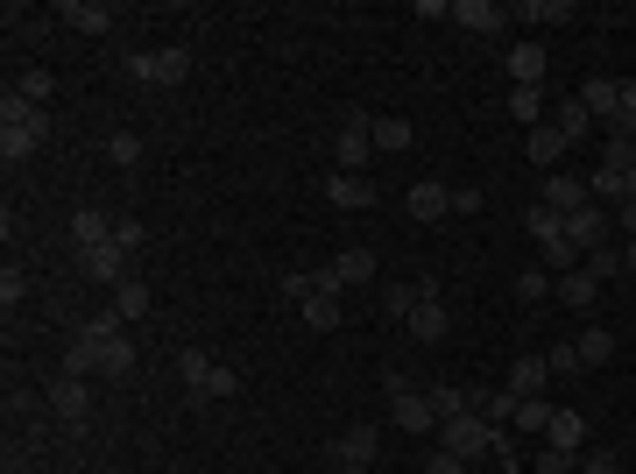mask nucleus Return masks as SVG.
Returning <instances> with one entry per match:
<instances>
[{
    "mask_svg": "<svg viewBox=\"0 0 636 474\" xmlns=\"http://www.w3.org/2000/svg\"><path fill=\"white\" fill-rule=\"evenodd\" d=\"M177 376H185V390H191V396H234V390H240L234 368H220V362H212V354H199V347L177 354Z\"/></svg>",
    "mask_w": 636,
    "mask_h": 474,
    "instance_id": "obj_3",
    "label": "nucleus"
},
{
    "mask_svg": "<svg viewBox=\"0 0 636 474\" xmlns=\"http://www.w3.org/2000/svg\"><path fill=\"white\" fill-rule=\"evenodd\" d=\"M623 270H629V276H636V241H629V248H623Z\"/></svg>",
    "mask_w": 636,
    "mask_h": 474,
    "instance_id": "obj_49",
    "label": "nucleus"
},
{
    "mask_svg": "<svg viewBox=\"0 0 636 474\" xmlns=\"http://www.w3.org/2000/svg\"><path fill=\"white\" fill-rule=\"evenodd\" d=\"M509 79H517V85L544 79V43H517V50H509Z\"/></svg>",
    "mask_w": 636,
    "mask_h": 474,
    "instance_id": "obj_28",
    "label": "nucleus"
},
{
    "mask_svg": "<svg viewBox=\"0 0 636 474\" xmlns=\"http://www.w3.org/2000/svg\"><path fill=\"white\" fill-rule=\"evenodd\" d=\"M28 298V276L22 270H0V305H22Z\"/></svg>",
    "mask_w": 636,
    "mask_h": 474,
    "instance_id": "obj_44",
    "label": "nucleus"
},
{
    "mask_svg": "<svg viewBox=\"0 0 636 474\" xmlns=\"http://www.w3.org/2000/svg\"><path fill=\"white\" fill-rule=\"evenodd\" d=\"M403 325H411V340H424V347H438V340H446V305H438V291L432 284H424V298L411 305V319H403Z\"/></svg>",
    "mask_w": 636,
    "mask_h": 474,
    "instance_id": "obj_10",
    "label": "nucleus"
},
{
    "mask_svg": "<svg viewBox=\"0 0 636 474\" xmlns=\"http://www.w3.org/2000/svg\"><path fill=\"white\" fill-rule=\"evenodd\" d=\"M22 93H28V99H36V107H43V99L57 93V79H50V71H22Z\"/></svg>",
    "mask_w": 636,
    "mask_h": 474,
    "instance_id": "obj_43",
    "label": "nucleus"
},
{
    "mask_svg": "<svg viewBox=\"0 0 636 474\" xmlns=\"http://www.w3.org/2000/svg\"><path fill=\"white\" fill-rule=\"evenodd\" d=\"M552 418H558V411L544 404V396H523V404H517V425H523V432H552Z\"/></svg>",
    "mask_w": 636,
    "mask_h": 474,
    "instance_id": "obj_36",
    "label": "nucleus"
},
{
    "mask_svg": "<svg viewBox=\"0 0 636 474\" xmlns=\"http://www.w3.org/2000/svg\"><path fill=\"white\" fill-rule=\"evenodd\" d=\"M43 135H50V114H43L22 85H8V93H0V156H8V163L36 156Z\"/></svg>",
    "mask_w": 636,
    "mask_h": 474,
    "instance_id": "obj_1",
    "label": "nucleus"
},
{
    "mask_svg": "<svg viewBox=\"0 0 636 474\" xmlns=\"http://www.w3.org/2000/svg\"><path fill=\"white\" fill-rule=\"evenodd\" d=\"M326 199L340 205V213H368V205H375V185H368V177H346V170H332V177H326Z\"/></svg>",
    "mask_w": 636,
    "mask_h": 474,
    "instance_id": "obj_13",
    "label": "nucleus"
},
{
    "mask_svg": "<svg viewBox=\"0 0 636 474\" xmlns=\"http://www.w3.org/2000/svg\"><path fill=\"white\" fill-rule=\"evenodd\" d=\"M114 312H120V319H142V312H149V284H134V276H128V284L114 291Z\"/></svg>",
    "mask_w": 636,
    "mask_h": 474,
    "instance_id": "obj_37",
    "label": "nucleus"
},
{
    "mask_svg": "<svg viewBox=\"0 0 636 474\" xmlns=\"http://www.w3.org/2000/svg\"><path fill=\"white\" fill-rule=\"evenodd\" d=\"M609 234H615V220H609V205H594V199H587V205H580V213H566V241H573V248H580V262H587V256H594V248H609Z\"/></svg>",
    "mask_w": 636,
    "mask_h": 474,
    "instance_id": "obj_6",
    "label": "nucleus"
},
{
    "mask_svg": "<svg viewBox=\"0 0 636 474\" xmlns=\"http://www.w3.org/2000/svg\"><path fill=\"white\" fill-rule=\"evenodd\" d=\"M79 340H93V333H79ZM93 347H99V376H134V347H128V333H99Z\"/></svg>",
    "mask_w": 636,
    "mask_h": 474,
    "instance_id": "obj_18",
    "label": "nucleus"
},
{
    "mask_svg": "<svg viewBox=\"0 0 636 474\" xmlns=\"http://www.w3.org/2000/svg\"><path fill=\"white\" fill-rule=\"evenodd\" d=\"M114 248H128V256L142 248V220H134V213H120V220H114Z\"/></svg>",
    "mask_w": 636,
    "mask_h": 474,
    "instance_id": "obj_42",
    "label": "nucleus"
},
{
    "mask_svg": "<svg viewBox=\"0 0 636 474\" xmlns=\"http://www.w3.org/2000/svg\"><path fill=\"white\" fill-rule=\"evenodd\" d=\"M580 107L594 114L601 128H615V114H623V79H580Z\"/></svg>",
    "mask_w": 636,
    "mask_h": 474,
    "instance_id": "obj_11",
    "label": "nucleus"
},
{
    "mask_svg": "<svg viewBox=\"0 0 636 474\" xmlns=\"http://www.w3.org/2000/svg\"><path fill=\"white\" fill-rule=\"evenodd\" d=\"M552 128H558V135H566V142H587V135H594V114H587L580 107V99H558V107H552Z\"/></svg>",
    "mask_w": 636,
    "mask_h": 474,
    "instance_id": "obj_24",
    "label": "nucleus"
},
{
    "mask_svg": "<svg viewBox=\"0 0 636 474\" xmlns=\"http://www.w3.org/2000/svg\"><path fill=\"white\" fill-rule=\"evenodd\" d=\"M106 156H114L120 170H134V163H142V135H114V142H106Z\"/></svg>",
    "mask_w": 636,
    "mask_h": 474,
    "instance_id": "obj_41",
    "label": "nucleus"
},
{
    "mask_svg": "<svg viewBox=\"0 0 636 474\" xmlns=\"http://www.w3.org/2000/svg\"><path fill=\"white\" fill-rule=\"evenodd\" d=\"M326 276H332L340 291H361V284H375V256H368V248H346V256L326 262Z\"/></svg>",
    "mask_w": 636,
    "mask_h": 474,
    "instance_id": "obj_14",
    "label": "nucleus"
},
{
    "mask_svg": "<svg viewBox=\"0 0 636 474\" xmlns=\"http://www.w3.org/2000/svg\"><path fill=\"white\" fill-rule=\"evenodd\" d=\"M580 474H623V461H615V453H587Z\"/></svg>",
    "mask_w": 636,
    "mask_h": 474,
    "instance_id": "obj_47",
    "label": "nucleus"
},
{
    "mask_svg": "<svg viewBox=\"0 0 636 474\" xmlns=\"http://www.w3.org/2000/svg\"><path fill=\"white\" fill-rule=\"evenodd\" d=\"M71 241H79V248H106V241H114V220H106L99 205H79V213H71Z\"/></svg>",
    "mask_w": 636,
    "mask_h": 474,
    "instance_id": "obj_21",
    "label": "nucleus"
},
{
    "mask_svg": "<svg viewBox=\"0 0 636 474\" xmlns=\"http://www.w3.org/2000/svg\"><path fill=\"white\" fill-rule=\"evenodd\" d=\"M636 163V135H601V170H629Z\"/></svg>",
    "mask_w": 636,
    "mask_h": 474,
    "instance_id": "obj_35",
    "label": "nucleus"
},
{
    "mask_svg": "<svg viewBox=\"0 0 636 474\" xmlns=\"http://www.w3.org/2000/svg\"><path fill=\"white\" fill-rule=\"evenodd\" d=\"M573 354H580V368H601L615 354V333L609 325H580V340H573Z\"/></svg>",
    "mask_w": 636,
    "mask_h": 474,
    "instance_id": "obj_27",
    "label": "nucleus"
},
{
    "mask_svg": "<svg viewBox=\"0 0 636 474\" xmlns=\"http://www.w3.org/2000/svg\"><path fill=\"white\" fill-rule=\"evenodd\" d=\"M64 22L79 28V36H106V28H114V8H106V0H64Z\"/></svg>",
    "mask_w": 636,
    "mask_h": 474,
    "instance_id": "obj_20",
    "label": "nucleus"
},
{
    "mask_svg": "<svg viewBox=\"0 0 636 474\" xmlns=\"http://www.w3.org/2000/svg\"><path fill=\"white\" fill-rule=\"evenodd\" d=\"M375 447H382V432H375V425H354V432L332 439V467H340V474H361V467L375 461Z\"/></svg>",
    "mask_w": 636,
    "mask_h": 474,
    "instance_id": "obj_9",
    "label": "nucleus"
},
{
    "mask_svg": "<svg viewBox=\"0 0 636 474\" xmlns=\"http://www.w3.org/2000/svg\"><path fill=\"white\" fill-rule=\"evenodd\" d=\"M538 205H552V213H580V205H587V185H580V177H544V199Z\"/></svg>",
    "mask_w": 636,
    "mask_h": 474,
    "instance_id": "obj_23",
    "label": "nucleus"
},
{
    "mask_svg": "<svg viewBox=\"0 0 636 474\" xmlns=\"http://www.w3.org/2000/svg\"><path fill=\"white\" fill-rule=\"evenodd\" d=\"M424 474H467V461H460V453H432V461H424Z\"/></svg>",
    "mask_w": 636,
    "mask_h": 474,
    "instance_id": "obj_46",
    "label": "nucleus"
},
{
    "mask_svg": "<svg viewBox=\"0 0 636 474\" xmlns=\"http://www.w3.org/2000/svg\"><path fill=\"white\" fill-rule=\"evenodd\" d=\"M544 376H552V362H544V354H523V362L509 368V382H503V390L523 404V396H544Z\"/></svg>",
    "mask_w": 636,
    "mask_h": 474,
    "instance_id": "obj_19",
    "label": "nucleus"
},
{
    "mask_svg": "<svg viewBox=\"0 0 636 474\" xmlns=\"http://www.w3.org/2000/svg\"><path fill=\"white\" fill-rule=\"evenodd\" d=\"M134 85H185L191 79V50H128L120 57Z\"/></svg>",
    "mask_w": 636,
    "mask_h": 474,
    "instance_id": "obj_2",
    "label": "nucleus"
},
{
    "mask_svg": "<svg viewBox=\"0 0 636 474\" xmlns=\"http://www.w3.org/2000/svg\"><path fill=\"white\" fill-rule=\"evenodd\" d=\"M552 298H558V305H580V312H594V305H601V284H594L587 270H566V276H552Z\"/></svg>",
    "mask_w": 636,
    "mask_h": 474,
    "instance_id": "obj_17",
    "label": "nucleus"
},
{
    "mask_svg": "<svg viewBox=\"0 0 636 474\" xmlns=\"http://www.w3.org/2000/svg\"><path fill=\"white\" fill-rule=\"evenodd\" d=\"M417 142V128L403 121V114H382V121H375V150H411Z\"/></svg>",
    "mask_w": 636,
    "mask_h": 474,
    "instance_id": "obj_31",
    "label": "nucleus"
},
{
    "mask_svg": "<svg viewBox=\"0 0 636 474\" xmlns=\"http://www.w3.org/2000/svg\"><path fill=\"white\" fill-rule=\"evenodd\" d=\"M474 418H488L495 432H509V425H517V396H509V390H481V411H474Z\"/></svg>",
    "mask_w": 636,
    "mask_h": 474,
    "instance_id": "obj_29",
    "label": "nucleus"
},
{
    "mask_svg": "<svg viewBox=\"0 0 636 474\" xmlns=\"http://www.w3.org/2000/svg\"><path fill=\"white\" fill-rule=\"evenodd\" d=\"M509 114H517L523 128H538V121H552V114H544V93L538 85H517V93H509Z\"/></svg>",
    "mask_w": 636,
    "mask_h": 474,
    "instance_id": "obj_32",
    "label": "nucleus"
},
{
    "mask_svg": "<svg viewBox=\"0 0 636 474\" xmlns=\"http://www.w3.org/2000/svg\"><path fill=\"white\" fill-rule=\"evenodd\" d=\"M544 362H552V376H580V354H573V340H566V347H552Z\"/></svg>",
    "mask_w": 636,
    "mask_h": 474,
    "instance_id": "obj_45",
    "label": "nucleus"
},
{
    "mask_svg": "<svg viewBox=\"0 0 636 474\" xmlns=\"http://www.w3.org/2000/svg\"><path fill=\"white\" fill-rule=\"evenodd\" d=\"M530 474H580V453H558V447H544L538 461H530Z\"/></svg>",
    "mask_w": 636,
    "mask_h": 474,
    "instance_id": "obj_39",
    "label": "nucleus"
},
{
    "mask_svg": "<svg viewBox=\"0 0 636 474\" xmlns=\"http://www.w3.org/2000/svg\"><path fill=\"white\" fill-rule=\"evenodd\" d=\"M389 418H397L403 432H432L438 411H432V396H424V390H411L403 376H389Z\"/></svg>",
    "mask_w": 636,
    "mask_h": 474,
    "instance_id": "obj_5",
    "label": "nucleus"
},
{
    "mask_svg": "<svg viewBox=\"0 0 636 474\" xmlns=\"http://www.w3.org/2000/svg\"><path fill=\"white\" fill-rule=\"evenodd\" d=\"M523 227H530V241H538V256L552 241H566V213H552V205H523Z\"/></svg>",
    "mask_w": 636,
    "mask_h": 474,
    "instance_id": "obj_22",
    "label": "nucleus"
},
{
    "mask_svg": "<svg viewBox=\"0 0 636 474\" xmlns=\"http://www.w3.org/2000/svg\"><path fill=\"white\" fill-rule=\"evenodd\" d=\"M452 213V185H438V177H424V185H411V220H446Z\"/></svg>",
    "mask_w": 636,
    "mask_h": 474,
    "instance_id": "obj_16",
    "label": "nucleus"
},
{
    "mask_svg": "<svg viewBox=\"0 0 636 474\" xmlns=\"http://www.w3.org/2000/svg\"><path fill=\"white\" fill-rule=\"evenodd\" d=\"M623 191H629V199H636V163H629V170H623Z\"/></svg>",
    "mask_w": 636,
    "mask_h": 474,
    "instance_id": "obj_50",
    "label": "nucleus"
},
{
    "mask_svg": "<svg viewBox=\"0 0 636 474\" xmlns=\"http://www.w3.org/2000/svg\"><path fill=\"white\" fill-rule=\"evenodd\" d=\"M452 22H460L467 36H495V28H503L509 14L495 8V0H452Z\"/></svg>",
    "mask_w": 636,
    "mask_h": 474,
    "instance_id": "obj_15",
    "label": "nucleus"
},
{
    "mask_svg": "<svg viewBox=\"0 0 636 474\" xmlns=\"http://www.w3.org/2000/svg\"><path fill=\"white\" fill-rule=\"evenodd\" d=\"M79 262H85V276H93V284H128V248H114V241H106V248H79Z\"/></svg>",
    "mask_w": 636,
    "mask_h": 474,
    "instance_id": "obj_12",
    "label": "nucleus"
},
{
    "mask_svg": "<svg viewBox=\"0 0 636 474\" xmlns=\"http://www.w3.org/2000/svg\"><path fill=\"white\" fill-rule=\"evenodd\" d=\"M517 298H523V305L552 298V270H517Z\"/></svg>",
    "mask_w": 636,
    "mask_h": 474,
    "instance_id": "obj_38",
    "label": "nucleus"
},
{
    "mask_svg": "<svg viewBox=\"0 0 636 474\" xmlns=\"http://www.w3.org/2000/svg\"><path fill=\"white\" fill-rule=\"evenodd\" d=\"M523 156H530V163H538V170H552V163H558V156H566V135H558V128H552V121H538V128H530V142H523Z\"/></svg>",
    "mask_w": 636,
    "mask_h": 474,
    "instance_id": "obj_25",
    "label": "nucleus"
},
{
    "mask_svg": "<svg viewBox=\"0 0 636 474\" xmlns=\"http://www.w3.org/2000/svg\"><path fill=\"white\" fill-rule=\"evenodd\" d=\"M64 376H99V347H93V340L71 333V347H64Z\"/></svg>",
    "mask_w": 636,
    "mask_h": 474,
    "instance_id": "obj_34",
    "label": "nucleus"
},
{
    "mask_svg": "<svg viewBox=\"0 0 636 474\" xmlns=\"http://www.w3.org/2000/svg\"><path fill=\"white\" fill-rule=\"evenodd\" d=\"M50 418H64L71 432L93 418V390H85V376H64V368H57V382H50Z\"/></svg>",
    "mask_w": 636,
    "mask_h": 474,
    "instance_id": "obj_8",
    "label": "nucleus"
},
{
    "mask_svg": "<svg viewBox=\"0 0 636 474\" xmlns=\"http://www.w3.org/2000/svg\"><path fill=\"white\" fill-rule=\"evenodd\" d=\"M566 0H523V8H517V22H566Z\"/></svg>",
    "mask_w": 636,
    "mask_h": 474,
    "instance_id": "obj_40",
    "label": "nucleus"
},
{
    "mask_svg": "<svg viewBox=\"0 0 636 474\" xmlns=\"http://www.w3.org/2000/svg\"><path fill=\"white\" fill-rule=\"evenodd\" d=\"M580 270L594 276V284H615V276H629V270H623V248H594V256H587Z\"/></svg>",
    "mask_w": 636,
    "mask_h": 474,
    "instance_id": "obj_33",
    "label": "nucleus"
},
{
    "mask_svg": "<svg viewBox=\"0 0 636 474\" xmlns=\"http://www.w3.org/2000/svg\"><path fill=\"white\" fill-rule=\"evenodd\" d=\"M438 439H446L438 453H460V461H481V453L495 447V425H488V418H446V425H438Z\"/></svg>",
    "mask_w": 636,
    "mask_h": 474,
    "instance_id": "obj_7",
    "label": "nucleus"
},
{
    "mask_svg": "<svg viewBox=\"0 0 636 474\" xmlns=\"http://www.w3.org/2000/svg\"><path fill=\"white\" fill-rule=\"evenodd\" d=\"M544 447L580 453V447H587V418H580V411H558V418H552V432H544Z\"/></svg>",
    "mask_w": 636,
    "mask_h": 474,
    "instance_id": "obj_26",
    "label": "nucleus"
},
{
    "mask_svg": "<svg viewBox=\"0 0 636 474\" xmlns=\"http://www.w3.org/2000/svg\"><path fill=\"white\" fill-rule=\"evenodd\" d=\"M615 227H623L629 241H636V199H623V205H615Z\"/></svg>",
    "mask_w": 636,
    "mask_h": 474,
    "instance_id": "obj_48",
    "label": "nucleus"
},
{
    "mask_svg": "<svg viewBox=\"0 0 636 474\" xmlns=\"http://www.w3.org/2000/svg\"><path fill=\"white\" fill-rule=\"evenodd\" d=\"M297 312H305V325H318V333H332V325H340V291H318V298H305Z\"/></svg>",
    "mask_w": 636,
    "mask_h": 474,
    "instance_id": "obj_30",
    "label": "nucleus"
},
{
    "mask_svg": "<svg viewBox=\"0 0 636 474\" xmlns=\"http://www.w3.org/2000/svg\"><path fill=\"white\" fill-rule=\"evenodd\" d=\"M332 156H340L346 177H368V156H375V121L368 114H346L340 135H332Z\"/></svg>",
    "mask_w": 636,
    "mask_h": 474,
    "instance_id": "obj_4",
    "label": "nucleus"
}]
</instances>
